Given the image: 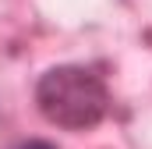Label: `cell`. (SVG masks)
I'll list each match as a JSON object with an SVG mask.
<instances>
[{"mask_svg": "<svg viewBox=\"0 0 152 149\" xmlns=\"http://www.w3.org/2000/svg\"><path fill=\"white\" fill-rule=\"evenodd\" d=\"M36 107L50 124L64 131H85L110 114V89L103 74L85 64H57L39 74Z\"/></svg>", "mask_w": 152, "mask_h": 149, "instance_id": "obj_1", "label": "cell"}, {"mask_svg": "<svg viewBox=\"0 0 152 149\" xmlns=\"http://www.w3.org/2000/svg\"><path fill=\"white\" fill-rule=\"evenodd\" d=\"M18 149H57L53 142H46V139H28V142H21Z\"/></svg>", "mask_w": 152, "mask_h": 149, "instance_id": "obj_2", "label": "cell"}]
</instances>
